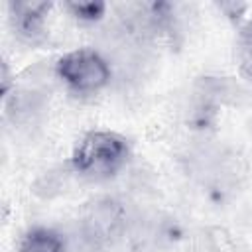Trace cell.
I'll return each mask as SVG.
<instances>
[{
    "label": "cell",
    "instance_id": "obj_6",
    "mask_svg": "<svg viewBox=\"0 0 252 252\" xmlns=\"http://www.w3.org/2000/svg\"><path fill=\"white\" fill-rule=\"evenodd\" d=\"M20 252H65V242L53 230L35 228L24 236Z\"/></svg>",
    "mask_w": 252,
    "mask_h": 252
},
{
    "label": "cell",
    "instance_id": "obj_4",
    "mask_svg": "<svg viewBox=\"0 0 252 252\" xmlns=\"http://www.w3.org/2000/svg\"><path fill=\"white\" fill-rule=\"evenodd\" d=\"M49 8L45 2H16L10 6L16 33L28 43L43 41V12Z\"/></svg>",
    "mask_w": 252,
    "mask_h": 252
},
{
    "label": "cell",
    "instance_id": "obj_7",
    "mask_svg": "<svg viewBox=\"0 0 252 252\" xmlns=\"http://www.w3.org/2000/svg\"><path fill=\"white\" fill-rule=\"evenodd\" d=\"M205 242L211 252H248L244 242L234 236L228 228L211 226L205 230Z\"/></svg>",
    "mask_w": 252,
    "mask_h": 252
},
{
    "label": "cell",
    "instance_id": "obj_8",
    "mask_svg": "<svg viewBox=\"0 0 252 252\" xmlns=\"http://www.w3.org/2000/svg\"><path fill=\"white\" fill-rule=\"evenodd\" d=\"M69 181V173L65 169H51L45 171L41 177H37V181L33 183V193L39 195L41 199H51L57 197L59 193L65 191Z\"/></svg>",
    "mask_w": 252,
    "mask_h": 252
},
{
    "label": "cell",
    "instance_id": "obj_9",
    "mask_svg": "<svg viewBox=\"0 0 252 252\" xmlns=\"http://www.w3.org/2000/svg\"><path fill=\"white\" fill-rule=\"evenodd\" d=\"M67 6L75 16H79L83 20H94L104 10V4H100V2H71Z\"/></svg>",
    "mask_w": 252,
    "mask_h": 252
},
{
    "label": "cell",
    "instance_id": "obj_1",
    "mask_svg": "<svg viewBox=\"0 0 252 252\" xmlns=\"http://www.w3.org/2000/svg\"><path fill=\"white\" fill-rule=\"evenodd\" d=\"M128 144L124 138L108 132H93L83 138L75 152V169L91 179H104L116 173L128 159Z\"/></svg>",
    "mask_w": 252,
    "mask_h": 252
},
{
    "label": "cell",
    "instance_id": "obj_5",
    "mask_svg": "<svg viewBox=\"0 0 252 252\" xmlns=\"http://www.w3.org/2000/svg\"><path fill=\"white\" fill-rule=\"evenodd\" d=\"M205 102H228L236 104L244 98L242 87L230 77H203L197 85Z\"/></svg>",
    "mask_w": 252,
    "mask_h": 252
},
{
    "label": "cell",
    "instance_id": "obj_3",
    "mask_svg": "<svg viewBox=\"0 0 252 252\" xmlns=\"http://www.w3.org/2000/svg\"><path fill=\"white\" fill-rule=\"evenodd\" d=\"M49 91L39 87H22L6 100V116L14 126H32L35 124L47 106Z\"/></svg>",
    "mask_w": 252,
    "mask_h": 252
},
{
    "label": "cell",
    "instance_id": "obj_2",
    "mask_svg": "<svg viewBox=\"0 0 252 252\" xmlns=\"http://www.w3.org/2000/svg\"><path fill=\"white\" fill-rule=\"evenodd\" d=\"M57 75L77 93H96L110 81L112 71L100 53L81 49L59 59Z\"/></svg>",
    "mask_w": 252,
    "mask_h": 252
}]
</instances>
